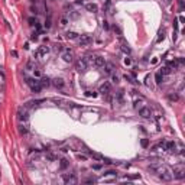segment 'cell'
I'll return each instance as SVG.
<instances>
[{"mask_svg": "<svg viewBox=\"0 0 185 185\" xmlns=\"http://www.w3.org/2000/svg\"><path fill=\"white\" fill-rule=\"evenodd\" d=\"M26 84L32 88V91L33 93H39L41 91V82H39V80H36V78H26Z\"/></svg>", "mask_w": 185, "mask_h": 185, "instance_id": "6da1fadb", "label": "cell"}, {"mask_svg": "<svg viewBox=\"0 0 185 185\" xmlns=\"http://www.w3.org/2000/svg\"><path fill=\"white\" fill-rule=\"evenodd\" d=\"M87 67H88V64H87L86 58L78 59L77 64H75V69H77L78 72H86L87 71Z\"/></svg>", "mask_w": 185, "mask_h": 185, "instance_id": "7a4b0ae2", "label": "cell"}, {"mask_svg": "<svg viewBox=\"0 0 185 185\" xmlns=\"http://www.w3.org/2000/svg\"><path fill=\"white\" fill-rule=\"evenodd\" d=\"M48 52H49V48H48V46H39L38 51L35 52V56L36 58H42V56H45Z\"/></svg>", "mask_w": 185, "mask_h": 185, "instance_id": "3957f363", "label": "cell"}, {"mask_svg": "<svg viewBox=\"0 0 185 185\" xmlns=\"http://www.w3.org/2000/svg\"><path fill=\"white\" fill-rule=\"evenodd\" d=\"M91 41H93V39H91L90 35H81V36H80V39H78V42H80V45H81V46L90 45Z\"/></svg>", "mask_w": 185, "mask_h": 185, "instance_id": "277c9868", "label": "cell"}, {"mask_svg": "<svg viewBox=\"0 0 185 185\" xmlns=\"http://www.w3.org/2000/svg\"><path fill=\"white\" fill-rule=\"evenodd\" d=\"M139 116L140 117H143V119H149L150 116H152V111H150L149 107H142L139 110Z\"/></svg>", "mask_w": 185, "mask_h": 185, "instance_id": "5b68a950", "label": "cell"}, {"mask_svg": "<svg viewBox=\"0 0 185 185\" xmlns=\"http://www.w3.org/2000/svg\"><path fill=\"white\" fill-rule=\"evenodd\" d=\"M64 181H65V184H77V178H75L74 174H65Z\"/></svg>", "mask_w": 185, "mask_h": 185, "instance_id": "8992f818", "label": "cell"}, {"mask_svg": "<svg viewBox=\"0 0 185 185\" xmlns=\"http://www.w3.org/2000/svg\"><path fill=\"white\" fill-rule=\"evenodd\" d=\"M62 59L65 62H72V61H74V54H72V51H69V49L65 51L62 54Z\"/></svg>", "mask_w": 185, "mask_h": 185, "instance_id": "52a82bcc", "label": "cell"}, {"mask_svg": "<svg viewBox=\"0 0 185 185\" xmlns=\"http://www.w3.org/2000/svg\"><path fill=\"white\" fill-rule=\"evenodd\" d=\"M159 178L162 181H165V182H168V181H171L174 176H172V172H169L168 169H165L163 172H161V175H159Z\"/></svg>", "mask_w": 185, "mask_h": 185, "instance_id": "ba28073f", "label": "cell"}, {"mask_svg": "<svg viewBox=\"0 0 185 185\" xmlns=\"http://www.w3.org/2000/svg\"><path fill=\"white\" fill-rule=\"evenodd\" d=\"M104 64H106V61H104L103 56H94V62H93V65L97 68H103Z\"/></svg>", "mask_w": 185, "mask_h": 185, "instance_id": "9c48e42d", "label": "cell"}, {"mask_svg": "<svg viewBox=\"0 0 185 185\" xmlns=\"http://www.w3.org/2000/svg\"><path fill=\"white\" fill-rule=\"evenodd\" d=\"M86 9H87V12L97 13V12H98V6L95 5V3H87V5H86Z\"/></svg>", "mask_w": 185, "mask_h": 185, "instance_id": "30bf717a", "label": "cell"}, {"mask_svg": "<svg viewBox=\"0 0 185 185\" xmlns=\"http://www.w3.org/2000/svg\"><path fill=\"white\" fill-rule=\"evenodd\" d=\"M110 88H111V87H110V82H104V84L100 86V93H101V94H108V93H110Z\"/></svg>", "mask_w": 185, "mask_h": 185, "instance_id": "8fae6325", "label": "cell"}, {"mask_svg": "<svg viewBox=\"0 0 185 185\" xmlns=\"http://www.w3.org/2000/svg\"><path fill=\"white\" fill-rule=\"evenodd\" d=\"M172 176H174V178H176V179H182V178L185 176V172L182 171V169H175V171H174V174H172Z\"/></svg>", "mask_w": 185, "mask_h": 185, "instance_id": "7c38bea8", "label": "cell"}, {"mask_svg": "<svg viewBox=\"0 0 185 185\" xmlns=\"http://www.w3.org/2000/svg\"><path fill=\"white\" fill-rule=\"evenodd\" d=\"M52 84H54L56 88H62L64 87V80L62 78H54V80H52Z\"/></svg>", "mask_w": 185, "mask_h": 185, "instance_id": "4fadbf2b", "label": "cell"}, {"mask_svg": "<svg viewBox=\"0 0 185 185\" xmlns=\"http://www.w3.org/2000/svg\"><path fill=\"white\" fill-rule=\"evenodd\" d=\"M104 72H106V74H111V72H113V69H114V65L113 64H104Z\"/></svg>", "mask_w": 185, "mask_h": 185, "instance_id": "5bb4252c", "label": "cell"}, {"mask_svg": "<svg viewBox=\"0 0 185 185\" xmlns=\"http://www.w3.org/2000/svg\"><path fill=\"white\" fill-rule=\"evenodd\" d=\"M19 119H20V120H23V122H26V120H27V113H26V110H22V108H19Z\"/></svg>", "mask_w": 185, "mask_h": 185, "instance_id": "9a60e30c", "label": "cell"}, {"mask_svg": "<svg viewBox=\"0 0 185 185\" xmlns=\"http://www.w3.org/2000/svg\"><path fill=\"white\" fill-rule=\"evenodd\" d=\"M68 165H69V162H68V161H67L65 158H62L61 161H59V168H61L62 171H64V169H67V168H68Z\"/></svg>", "mask_w": 185, "mask_h": 185, "instance_id": "2e32d148", "label": "cell"}, {"mask_svg": "<svg viewBox=\"0 0 185 185\" xmlns=\"http://www.w3.org/2000/svg\"><path fill=\"white\" fill-rule=\"evenodd\" d=\"M65 38H67V39H77L78 38V33L77 32H67V33H65Z\"/></svg>", "mask_w": 185, "mask_h": 185, "instance_id": "e0dca14e", "label": "cell"}, {"mask_svg": "<svg viewBox=\"0 0 185 185\" xmlns=\"http://www.w3.org/2000/svg\"><path fill=\"white\" fill-rule=\"evenodd\" d=\"M39 82H41V87H48L51 84V80L49 78H46V77H42Z\"/></svg>", "mask_w": 185, "mask_h": 185, "instance_id": "ac0fdd59", "label": "cell"}, {"mask_svg": "<svg viewBox=\"0 0 185 185\" xmlns=\"http://www.w3.org/2000/svg\"><path fill=\"white\" fill-rule=\"evenodd\" d=\"M159 72H161L162 75H168V74H171V67H169V65H165V67H163Z\"/></svg>", "mask_w": 185, "mask_h": 185, "instance_id": "d6986e66", "label": "cell"}, {"mask_svg": "<svg viewBox=\"0 0 185 185\" xmlns=\"http://www.w3.org/2000/svg\"><path fill=\"white\" fill-rule=\"evenodd\" d=\"M122 51L124 52V54H130V48H129V45H127L126 42H123L122 44Z\"/></svg>", "mask_w": 185, "mask_h": 185, "instance_id": "ffe728a7", "label": "cell"}, {"mask_svg": "<svg viewBox=\"0 0 185 185\" xmlns=\"http://www.w3.org/2000/svg\"><path fill=\"white\" fill-rule=\"evenodd\" d=\"M90 156H91V158H94L95 161H103V156L98 155V153H93V152H90Z\"/></svg>", "mask_w": 185, "mask_h": 185, "instance_id": "44dd1931", "label": "cell"}, {"mask_svg": "<svg viewBox=\"0 0 185 185\" xmlns=\"http://www.w3.org/2000/svg\"><path fill=\"white\" fill-rule=\"evenodd\" d=\"M155 81L158 82V84L162 82V74H161V72H156V75H155Z\"/></svg>", "mask_w": 185, "mask_h": 185, "instance_id": "7402d4cb", "label": "cell"}, {"mask_svg": "<svg viewBox=\"0 0 185 185\" xmlns=\"http://www.w3.org/2000/svg\"><path fill=\"white\" fill-rule=\"evenodd\" d=\"M124 78H126V80H127L129 82H132V84H137V81H136V80H133V78H132L130 75H127V74L124 75Z\"/></svg>", "mask_w": 185, "mask_h": 185, "instance_id": "603a6c76", "label": "cell"}, {"mask_svg": "<svg viewBox=\"0 0 185 185\" xmlns=\"http://www.w3.org/2000/svg\"><path fill=\"white\" fill-rule=\"evenodd\" d=\"M140 145H142L143 148H148V146H149V140L148 139H142L140 140Z\"/></svg>", "mask_w": 185, "mask_h": 185, "instance_id": "cb8c5ba5", "label": "cell"}, {"mask_svg": "<svg viewBox=\"0 0 185 185\" xmlns=\"http://www.w3.org/2000/svg\"><path fill=\"white\" fill-rule=\"evenodd\" d=\"M163 38H165V32H163V31H161V32H159V36H158V41H156V42L163 41Z\"/></svg>", "mask_w": 185, "mask_h": 185, "instance_id": "d4e9b609", "label": "cell"}, {"mask_svg": "<svg viewBox=\"0 0 185 185\" xmlns=\"http://www.w3.org/2000/svg\"><path fill=\"white\" fill-rule=\"evenodd\" d=\"M86 95L87 97H97V93H94V91H87Z\"/></svg>", "mask_w": 185, "mask_h": 185, "instance_id": "484cf974", "label": "cell"}, {"mask_svg": "<svg viewBox=\"0 0 185 185\" xmlns=\"http://www.w3.org/2000/svg\"><path fill=\"white\" fill-rule=\"evenodd\" d=\"M67 23H68V19L67 18H62V19H61V26H67Z\"/></svg>", "mask_w": 185, "mask_h": 185, "instance_id": "4316f807", "label": "cell"}, {"mask_svg": "<svg viewBox=\"0 0 185 185\" xmlns=\"http://www.w3.org/2000/svg\"><path fill=\"white\" fill-rule=\"evenodd\" d=\"M19 132H20V133H22V135H25V133H26V132H27L26 126H20V129H19Z\"/></svg>", "mask_w": 185, "mask_h": 185, "instance_id": "83f0119b", "label": "cell"}, {"mask_svg": "<svg viewBox=\"0 0 185 185\" xmlns=\"http://www.w3.org/2000/svg\"><path fill=\"white\" fill-rule=\"evenodd\" d=\"M33 75L35 77H41V71L39 69H33Z\"/></svg>", "mask_w": 185, "mask_h": 185, "instance_id": "f1b7e54d", "label": "cell"}, {"mask_svg": "<svg viewBox=\"0 0 185 185\" xmlns=\"http://www.w3.org/2000/svg\"><path fill=\"white\" fill-rule=\"evenodd\" d=\"M111 81H113L114 84H117V82H119V77H117V75H113V78H111Z\"/></svg>", "mask_w": 185, "mask_h": 185, "instance_id": "f546056e", "label": "cell"}, {"mask_svg": "<svg viewBox=\"0 0 185 185\" xmlns=\"http://www.w3.org/2000/svg\"><path fill=\"white\" fill-rule=\"evenodd\" d=\"M104 175H116V171H107Z\"/></svg>", "mask_w": 185, "mask_h": 185, "instance_id": "4dcf8cb0", "label": "cell"}, {"mask_svg": "<svg viewBox=\"0 0 185 185\" xmlns=\"http://www.w3.org/2000/svg\"><path fill=\"white\" fill-rule=\"evenodd\" d=\"M32 68H33V62L29 61V62H27V69H32Z\"/></svg>", "mask_w": 185, "mask_h": 185, "instance_id": "1f68e13d", "label": "cell"}, {"mask_svg": "<svg viewBox=\"0 0 185 185\" xmlns=\"http://www.w3.org/2000/svg\"><path fill=\"white\" fill-rule=\"evenodd\" d=\"M93 169L98 171V169H101V165H93Z\"/></svg>", "mask_w": 185, "mask_h": 185, "instance_id": "d6a6232c", "label": "cell"}, {"mask_svg": "<svg viewBox=\"0 0 185 185\" xmlns=\"http://www.w3.org/2000/svg\"><path fill=\"white\" fill-rule=\"evenodd\" d=\"M77 158H78V159H82V161H86L87 156H84V155H77Z\"/></svg>", "mask_w": 185, "mask_h": 185, "instance_id": "836d02e7", "label": "cell"}, {"mask_svg": "<svg viewBox=\"0 0 185 185\" xmlns=\"http://www.w3.org/2000/svg\"><path fill=\"white\" fill-rule=\"evenodd\" d=\"M29 23H31V25H36V20L33 18H31V19H29Z\"/></svg>", "mask_w": 185, "mask_h": 185, "instance_id": "e575fe53", "label": "cell"}, {"mask_svg": "<svg viewBox=\"0 0 185 185\" xmlns=\"http://www.w3.org/2000/svg\"><path fill=\"white\" fill-rule=\"evenodd\" d=\"M124 64H126V65H130V64H132L130 58H126V59H124Z\"/></svg>", "mask_w": 185, "mask_h": 185, "instance_id": "d590c367", "label": "cell"}, {"mask_svg": "<svg viewBox=\"0 0 185 185\" xmlns=\"http://www.w3.org/2000/svg\"><path fill=\"white\" fill-rule=\"evenodd\" d=\"M86 182H88V184H91V182H95V179H94V178H88V179H87Z\"/></svg>", "mask_w": 185, "mask_h": 185, "instance_id": "8d00e7d4", "label": "cell"}, {"mask_svg": "<svg viewBox=\"0 0 185 185\" xmlns=\"http://www.w3.org/2000/svg\"><path fill=\"white\" fill-rule=\"evenodd\" d=\"M178 3H179V7L182 9L184 7V0H178Z\"/></svg>", "mask_w": 185, "mask_h": 185, "instance_id": "74e56055", "label": "cell"}, {"mask_svg": "<svg viewBox=\"0 0 185 185\" xmlns=\"http://www.w3.org/2000/svg\"><path fill=\"white\" fill-rule=\"evenodd\" d=\"M103 27H104V29H108V23L106 22V20L103 22Z\"/></svg>", "mask_w": 185, "mask_h": 185, "instance_id": "f35d334b", "label": "cell"}, {"mask_svg": "<svg viewBox=\"0 0 185 185\" xmlns=\"http://www.w3.org/2000/svg\"><path fill=\"white\" fill-rule=\"evenodd\" d=\"M36 38H38V36H36V33H33V35L31 36V39H32V41H36Z\"/></svg>", "mask_w": 185, "mask_h": 185, "instance_id": "ab89813d", "label": "cell"}, {"mask_svg": "<svg viewBox=\"0 0 185 185\" xmlns=\"http://www.w3.org/2000/svg\"><path fill=\"white\" fill-rule=\"evenodd\" d=\"M169 98H171V100H178V97H176V95L174 94V95H169Z\"/></svg>", "mask_w": 185, "mask_h": 185, "instance_id": "60d3db41", "label": "cell"}, {"mask_svg": "<svg viewBox=\"0 0 185 185\" xmlns=\"http://www.w3.org/2000/svg\"><path fill=\"white\" fill-rule=\"evenodd\" d=\"M179 22H181V23H184V22H185V18H184V16H179Z\"/></svg>", "mask_w": 185, "mask_h": 185, "instance_id": "b9f144b4", "label": "cell"}, {"mask_svg": "<svg viewBox=\"0 0 185 185\" xmlns=\"http://www.w3.org/2000/svg\"><path fill=\"white\" fill-rule=\"evenodd\" d=\"M171 2H172V0H163V3H165V5H169Z\"/></svg>", "mask_w": 185, "mask_h": 185, "instance_id": "7bdbcfd3", "label": "cell"}]
</instances>
